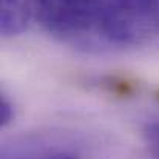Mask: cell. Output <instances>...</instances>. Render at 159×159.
Instances as JSON below:
<instances>
[{
    "instance_id": "1",
    "label": "cell",
    "mask_w": 159,
    "mask_h": 159,
    "mask_svg": "<svg viewBox=\"0 0 159 159\" xmlns=\"http://www.w3.org/2000/svg\"><path fill=\"white\" fill-rule=\"evenodd\" d=\"M31 16L60 42L85 50H102L101 0H30Z\"/></svg>"
},
{
    "instance_id": "2",
    "label": "cell",
    "mask_w": 159,
    "mask_h": 159,
    "mask_svg": "<svg viewBox=\"0 0 159 159\" xmlns=\"http://www.w3.org/2000/svg\"><path fill=\"white\" fill-rule=\"evenodd\" d=\"M104 48L138 47L159 36V0H101Z\"/></svg>"
},
{
    "instance_id": "3",
    "label": "cell",
    "mask_w": 159,
    "mask_h": 159,
    "mask_svg": "<svg viewBox=\"0 0 159 159\" xmlns=\"http://www.w3.org/2000/svg\"><path fill=\"white\" fill-rule=\"evenodd\" d=\"M5 158H79L82 156L77 141L70 139L66 134H28L6 145L2 150Z\"/></svg>"
},
{
    "instance_id": "4",
    "label": "cell",
    "mask_w": 159,
    "mask_h": 159,
    "mask_svg": "<svg viewBox=\"0 0 159 159\" xmlns=\"http://www.w3.org/2000/svg\"><path fill=\"white\" fill-rule=\"evenodd\" d=\"M31 17L30 0H0V33L3 37L22 34Z\"/></svg>"
},
{
    "instance_id": "5",
    "label": "cell",
    "mask_w": 159,
    "mask_h": 159,
    "mask_svg": "<svg viewBox=\"0 0 159 159\" xmlns=\"http://www.w3.org/2000/svg\"><path fill=\"white\" fill-rule=\"evenodd\" d=\"M144 139L150 148V152L159 158V120L148 122L144 128Z\"/></svg>"
},
{
    "instance_id": "6",
    "label": "cell",
    "mask_w": 159,
    "mask_h": 159,
    "mask_svg": "<svg viewBox=\"0 0 159 159\" xmlns=\"http://www.w3.org/2000/svg\"><path fill=\"white\" fill-rule=\"evenodd\" d=\"M16 117V110L14 104L6 98V94H2L0 98V127H8L12 119Z\"/></svg>"
}]
</instances>
